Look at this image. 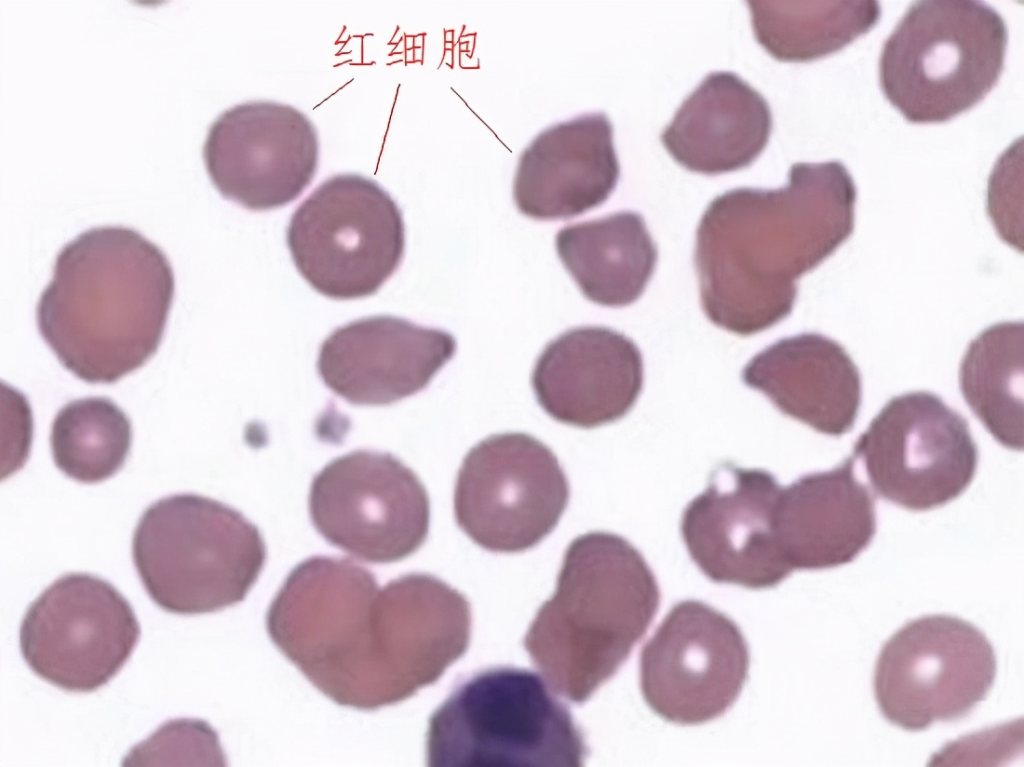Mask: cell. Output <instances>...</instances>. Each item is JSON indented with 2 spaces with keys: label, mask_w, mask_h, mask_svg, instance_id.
Returning a JSON list of instances; mask_svg holds the SVG:
<instances>
[{
  "label": "cell",
  "mask_w": 1024,
  "mask_h": 767,
  "mask_svg": "<svg viewBox=\"0 0 1024 767\" xmlns=\"http://www.w3.org/2000/svg\"><path fill=\"white\" fill-rule=\"evenodd\" d=\"M278 649L324 695L359 710L399 703L437 681L470 641L466 598L428 574L379 587L348 560L314 556L267 612Z\"/></svg>",
  "instance_id": "6da1fadb"
},
{
  "label": "cell",
  "mask_w": 1024,
  "mask_h": 767,
  "mask_svg": "<svg viewBox=\"0 0 1024 767\" xmlns=\"http://www.w3.org/2000/svg\"><path fill=\"white\" fill-rule=\"evenodd\" d=\"M857 191L839 161L795 163L779 189L716 197L696 234L702 308L716 326L748 336L786 318L797 280L852 234Z\"/></svg>",
  "instance_id": "7a4b0ae2"
},
{
  "label": "cell",
  "mask_w": 1024,
  "mask_h": 767,
  "mask_svg": "<svg viewBox=\"0 0 1024 767\" xmlns=\"http://www.w3.org/2000/svg\"><path fill=\"white\" fill-rule=\"evenodd\" d=\"M162 250L125 226L94 227L58 253L37 308L59 362L88 383H113L157 351L174 296Z\"/></svg>",
  "instance_id": "3957f363"
},
{
  "label": "cell",
  "mask_w": 1024,
  "mask_h": 767,
  "mask_svg": "<svg viewBox=\"0 0 1024 767\" xmlns=\"http://www.w3.org/2000/svg\"><path fill=\"white\" fill-rule=\"evenodd\" d=\"M660 598L654 573L629 541L604 531L580 535L524 646L554 691L582 703L628 659Z\"/></svg>",
  "instance_id": "277c9868"
},
{
  "label": "cell",
  "mask_w": 1024,
  "mask_h": 767,
  "mask_svg": "<svg viewBox=\"0 0 1024 767\" xmlns=\"http://www.w3.org/2000/svg\"><path fill=\"white\" fill-rule=\"evenodd\" d=\"M132 558L152 601L179 615L212 613L244 600L266 560L258 528L237 510L184 493L141 515Z\"/></svg>",
  "instance_id": "5b68a950"
},
{
  "label": "cell",
  "mask_w": 1024,
  "mask_h": 767,
  "mask_svg": "<svg viewBox=\"0 0 1024 767\" xmlns=\"http://www.w3.org/2000/svg\"><path fill=\"white\" fill-rule=\"evenodd\" d=\"M1007 41L1002 16L985 2H914L883 44L882 92L911 123L946 122L996 85Z\"/></svg>",
  "instance_id": "8992f818"
},
{
  "label": "cell",
  "mask_w": 1024,
  "mask_h": 767,
  "mask_svg": "<svg viewBox=\"0 0 1024 767\" xmlns=\"http://www.w3.org/2000/svg\"><path fill=\"white\" fill-rule=\"evenodd\" d=\"M426 753L433 767H578L587 749L541 677L499 667L461 683L433 713Z\"/></svg>",
  "instance_id": "52a82bcc"
},
{
  "label": "cell",
  "mask_w": 1024,
  "mask_h": 767,
  "mask_svg": "<svg viewBox=\"0 0 1024 767\" xmlns=\"http://www.w3.org/2000/svg\"><path fill=\"white\" fill-rule=\"evenodd\" d=\"M286 241L295 267L315 291L354 300L375 294L398 269L405 226L400 208L376 181L338 174L298 205Z\"/></svg>",
  "instance_id": "ba28073f"
},
{
  "label": "cell",
  "mask_w": 1024,
  "mask_h": 767,
  "mask_svg": "<svg viewBox=\"0 0 1024 767\" xmlns=\"http://www.w3.org/2000/svg\"><path fill=\"white\" fill-rule=\"evenodd\" d=\"M992 644L970 622L929 615L908 622L883 645L874 695L882 715L907 731L967 716L994 683Z\"/></svg>",
  "instance_id": "9c48e42d"
},
{
  "label": "cell",
  "mask_w": 1024,
  "mask_h": 767,
  "mask_svg": "<svg viewBox=\"0 0 1024 767\" xmlns=\"http://www.w3.org/2000/svg\"><path fill=\"white\" fill-rule=\"evenodd\" d=\"M569 484L556 455L525 433H502L472 447L454 488L458 526L480 547L516 553L541 542L558 524Z\"/></svg>",
  "instance_id": "30bf717a"
},
{
  "label": "cell",
  "mask_w": 1024,
  "mask_h": 767,
  "mask_svg": "<svg viewBox=\"0 0 1024 767\" xmlns=\"http://www.w3.org/2000/svg\"><path fill=\"white\" fill-rule=\"evenodd\" d=\"M852 456L862 460L881 498L912 511L956 499L978 464L967 421L927 391L887 402L855 442Z\"/></svg>",
  "instance_id": "8fae6325"
},
{
  "label": "cell",
  "mask_w": 1024,
  "mask_h": 767,
  "mask_svg": "<svg viewBox=\"0 0 1024 767\" xmlns=\"http://www.w3.org/2000/svg\"><path fill=\"white\" fill-rule=\"evenodd\" d=\"M141 634L128 600L88 573L55 580L28 607L19 631L29 668L68 692L106 685L132 655Z\"/></svg>",
  "instance_id": "7c38bea8"
},
{
  "label": "cell",
  "mask_w": 1024,
  "mask_h": 767,
  "mask_svg": "<svg viewBox=\"0 0 1024 767\" xmlns=\"http://www.w3.org/2000/svg\"><path fill=\"white\" fill-rule=\"evenodd\" d=\"M311 521L331 545L370 563H392L425 542L430 502L417 475L389 453L356 450L314 476Z\"/></svg>",
  "instance_id": "4fadbf2b"
},
{
  "label": "cell",
  "mask_w": 1024,
  "mask_h": 767,
  "mask_svg": "<svg viewBox=\"0 0 1024 767\" xmlns=\"http://www.w3.org/2000/svg\"><path fill=\"white\" fill-rule=\"evenodd\" d=\"M749 649L737 624L696 600L675 604L645 643L640 689L650 709L679 725L722 716L748 675Z\"/></svg>",
  "instance_id": "5bb4252c"
},
{
  "label": "cell",
  "mask_w": 1024,
  "mask_h": 767,
  "mask_svg": "<svg viewBox=\"0 0 1024 767\" xmlns=\"http://www.w3.org/2000/svg\"><path fill=\"white\" fill-rule=\"evenodd\" d=\"M781 490L763 469L724 462L712 471L705 491L689 502L680 524L689 555L707 578L766 589L793 572L776 533Z\"/></svg>",
  "instance_id": "9a60e30c"
},
{
  "label": "cell",
  "mask_w": 1024,
  "mask_h": 767,
  "mask_svg": "<svg viewBox=\"0 0 1024 767\" xmlns=\"http://www.w3.org/2000/svg\"><path fill=\"white\" fill-rule=\"evenodd\" d=\"M317 132L298 109L269 101L233 106L210 125L203 159L226 199L252 211L283 207L312 182L318 166Z\"/></svg>",
  "instance_id": "2e32d148"
},
{
  "label": "cell",
  "mask_w": 1024,
  "mask_h": 767,
  "mask_svg": "<svg viewBox=\"0 0 1024 767\" xmlns=\"http://www.w3.org/2000/svg\"><path fill=\"white\" fill-rule=\"evenodd\" d=\"M455 351L446 331L376 315L335 329L321 344L317 370L348 403L382 406L424 389Z\"/></svg>",
  "instance_id": "e0dca14e"
},
{
  "label": "cell",
  "mask_w": 1024,
  "mask_h": 767,
  "mask_svg": "<svg viewBox=\"0 0 1024 767\" xmlns=\"http://www.w3.org/2000/svg\"><path fill=\"white\" fill-rule=\"evenodd\" d=\"M643 359L625 335L599 326L574 328L551 341L531 377L539 405L554 420L595 428L619 420L643 386Z\"/></svg>",
  "instance_id": "ac0fdd59"
},
{
  "label": "cell",
  "mask_w": 1024,
  "mask_h": 767,
  "mask_svg": "<svg viewBox=\"0 0 1024 767\" xmlns=\"http://www.w3.org/2000/svg\"><path fill=\"white\" fill-rule=\"evenodd\" d=\"M620 166L613 127L601 112L542 130L522 151L513 181L518 210L538 220L567 219L604 203Z\"/></svg>",
  "instance_id": "d6986e66"
},
{
  "label": "cell",
  "mask_w": 1024,
  "mask_h": 767,
  "mask_svg": "<svg viewBox=\"0 0 1024 767\" xmlns=\"http://www.w3.org/2000/svg\"><path fill=\"white\" fill-rule=\"evenodd\" d=\"M742 380L785 415L829 436L849 432L861 405L857 366L839 343L817 333L768 346L746 364Z\"/></svg>",
  "instance_id": "ffe728a7"
},
{
  "label": "cell",
  "mask_w": 1024,
  "mask_h": 767,
  "mask_svg": "<svg viewBox=\"0 0 1024 767\" xmlns=\"http://www.w3.org/2000/svg\"><path fill=\"white\" fill-rule=\"evenodd\" d=\"M851 455L834 469L804 475L781 490L776 533L792 570L852 562L876 532L875 500L854 473Z\"/></svg>",
  "instance_id": "44dd1931"
},
{
  "label": "cell",
  "mask_w": 1024,
  "mask_h": 767,
  "mask_svg": "<svg viewBox=\"0 0 1024 767\" xmlns=\"http://www.w3.org/2000/svg\"><path fill=\"white\" fill-rule=\"evenodd\" d=\"M772 127L763 96L731 72H713L685 99L661 134L669 154L686 169L716 175L750 165Z\"/></svg>",
  "instance_id": "7402d4cb"
},
{
  "label": "cell",
  "mask_w": 1024,
  "mask_h": 767,
  "mask_svg": "<svg viewBox=\"0 0 1024 767\" xmlns=\"http://www.w3.org/2000/svg\"><path fill=\"white\" fill-rule=\"evenodd\" d=\"M555 243L560 260L583 295L606 307L635 302L658 258L644 219L633 211L565 226Z\"/></svg>",
  "instance_id": "603a6c76"
},
{
  "label": "cell",
  "mask_w": 1024,
  "mask_h": 767,
  "mask_svg": "<svg viewBox=\"0 0 1024 767\" xmlns=\"http://www.w3.org/2000/svg\"><path fill=\"white\" fill-rule=\"evenodd\" d=\"M1022 322L992 325L973 339L961 362L965 402L986 430L1006 448L1023 449Z\"/></svg>",
  "instance_id": "cb8c5ba5"
},
{
  "label": "cell",
  "mask_w": 1024,
  "mask_h": 767,
  "mask_svg": "<svg viewBox=\"0 0 1024 767\" xmlns=\"http://www.w3.org/2000/svg\"><path fill=\"white\" fill-rule=\"evenodd\" d=\"M758 43L777 60L808 62L835 53L872 29L877 1H748Z\"/></svg>",
  "instance_id": "d4e9b609"
},
{
  "label": "cell",
  "mask_w": 1024,
  "mask_h": 767,
  "mask_svg": "<svg viewBox=\"0 0 1024 767\" xmlns=\"http://www.w3.org/2000/svg\"><path fill=\"white\" fill-rule=\"evenodd\" d=\"M132 428L126 414L110 399L86 397L63 406L50 434L55 465L66 476L92 484L122 468L130 451Z\"/></svg>",
  "instance_id": "484cf974"
},
{
  "label": "cell",
  "mask_w": 1024,
  "mask_h": 767,
  "mask_svg": "<svg viewBox=\"0 0 1024 767\" xmlns=\"http://www.w3.org/2000/svg\"><path fill=\"white\" fill-rule=\"evenodd\" d=\"M123 766H225L218 733L199 719L165 722L123 758Z\"/></svg>",
  "instance_id": "4316f807"
},
{
  "label": "cell",
  "mask_w": 1024,
  "mask_h": 767,
  "mask_svg": "<svg viewBox=\"0 0 1024 767\" xmlns=\"http://www.w3.org/2000/svg\"><path fill=\"white\" fill-rule=\"evenodd\" d=\"M1022 138L998 159L988 184V213L999 235L1022 248Z\"/></svg>",
  "instance_id": "83f0119b"
}]
</instances>
